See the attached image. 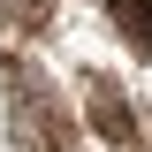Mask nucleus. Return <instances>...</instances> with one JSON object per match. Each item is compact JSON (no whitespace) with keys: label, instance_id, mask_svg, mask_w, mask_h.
I'll use <instances>...</instances> for the list:
<instances>
[{"label":"nucleus","instance_id":"nucleus-1","mask_svg":"<svg viewBox=\"0 0 152 152\" xmlns=\"http://www.w3.org/2000/svg\"><path fill=\"white\" fill-rule=\"evenodd\" d=\"M8 129H15L23 152H61L69 145V122H61L53 91L38 84V76H15V99H8Z\"/></svg>","mask_w":152,"mask_h":152},{"label":"nucleus","instance_id":"nucleus-2","mask_svg":"<svg viewBox=\"0 0 152 152\" xmlns=\"http://www.w3.org/2000/svg\"><path fill=\"white\" fill-rule=\"evenodd\" d=\"M84 114L99 122V137L129 145V99H122V84H114V76H84Z\"/></svg>","mask_w":152,"mask_h":152},{"label":"nucleus","instance_id":"nucleus-4","mask_svg":"<svg viewBox=\"0 0 152 152\" xmlns=\"http://www.w3.org/2000/svg\"><path fill=\"white\" fill-rule=\"evenodd\" d=\"M38 15H46V0H0V31H8V23H23V31H31Z\"/></svg>","mask_w":152,"mask_h":152},{"label":"nucleus","instance_id":"nucleus-3","mask_svg":"<svg viewBox=\"0 0 152 152\" xmlns=\"http://www.w3.org/2000/svg\"><path fill=\"white\" fill-rule=\"evenodd\" d=\"M107 15L122 23V38H129L137 53H152V8L145 0H107Z\"/></svg>","mask_w":152,"mask_h":152}]
</instances>
